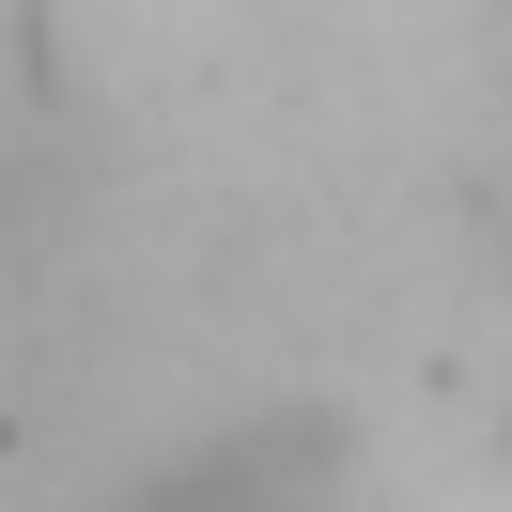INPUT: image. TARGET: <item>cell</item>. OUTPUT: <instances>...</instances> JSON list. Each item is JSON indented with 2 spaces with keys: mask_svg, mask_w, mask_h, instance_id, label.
<instances>
[{
  "mask_svg": "<svg viewBox=\"0 0 512 512\" xmlns=\"http://www.w3.org/2000/svg\"><path fill=\"white\" fill-rule=\"evenodd\" d=\"M342 497H357L342 404H233L202 435H171L109 512H342Z\"/></svg>",
  "mask_w": 512,
  "mask_h": 512,
  "instance_id": "obj_1",
  "label": "cell"
}]
</instances>
